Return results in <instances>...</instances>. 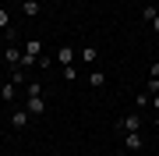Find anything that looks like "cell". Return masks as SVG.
<instances>
[{
	"instance_id": "cell-15",
	"label": "cell",
	"mask_w": 159,
	"mask_h": 156,
	"mask_svg": "<svg viewBox=\"0 0 159 156\" xmlns=\"http://www.w3.org/2000/svg\"><path fill=\"white\" fill-rule=\"evenodd\" d=\"M145 92H148V96H156V92H159V78H148V85H145Z\"/></svg>"
},
{
	"instance_id": "cell-7",
	"label": "cell",
	"mask_w": 159,
	"mask_h": 156,
	"mask_svg": "<svg viewBox=\"0 0 159 156\" xmlns=\"http://www.w3.org/2000/svg\"><path fill=\"white\" fill-rule=\"evenodd\" d=\"M21 50L29 53V57H43V43H39V39H29V43H25Z\"/></svg>"
},
{
	"instance_id": "cell-10",
	"label": "cell",
	"mask_w": 159,
	"mask_h": 156,
	"mask_svg": "<svg viewBox=\"0 0 159 156\" xmlns=\"http://www.w3.org/2000/svg\"><path fill=\"white\" fill-rule=\"evenodd\" d=\"M89 85L92 89H102V85H106V75H102V71H92V75H89Z\"/></svg>"
},
{
	"instance_id": "cell-12",
	"label": "cell",
	"mask_w": 159,
	"mask_h": 156,
	"mask_svg": "<svg viewBox=\"0 0 159 156\" xmlns=\"http://www.w3.org/2000/svg\"><path fill=\"white\" fill-rule=\"evenodd\" d=\"M11 29V14H7V7H0V32Z\"/></svg>"
},
{
	"instance_id": "cell-21",
	"label": "cell",
	"mask_w": 159,
	"mask_h": 156,
	"mask_svg": "<svg viewBox=\"0 0 159 156\" xmlns=\"http://www.w3.org/2000/svg\"><path fill=\"white\" fill-rule=\"evenodd\" d=\"M156 128H159V121H156Z\"/></svg>"
},
{
	"instance_id": "cell-5",
	"label": "cell",
	"mask_w": 159,
	"mask_h": 156,
	"mask_svg": "<svg viewBox=\"0 0 159 156\" xmlns=\"http://www.w3.org/2000/svg\"><path fill=\"white\" fill-rule=\"evenodd\" d=\"M124 149L138 153V149H142V135H138V131H127V135H124Z\"/></svg>"
},
{
	"instance_id": "cell-3",
	"label": "cell",
	"mask_w": 159,
	"mask_h": 156,
	"mask_svg": "<svg viewBox=\"0 0 159 156\" xmlns=\"http://www.w3.org/2000/svg\"><path fill=\"white\" fill-rule=\"evenodd\" d=\"M29 121H32V114H29L25 106H21V110H14V114H11V124L18 128V131H21V128H29Z\"/></svg>"
},
{
	"instance_id": "cell-16",
	"label": "cell",
	"mask_w": 159,
	"mask_h": 156,
	"mask_svg": "<svg viewBox=\"0 0 159 156\" xmlns=\"http://www.w3.org/2000/svg\"><path fill=\"white\" fill-rule=\"evenodd\" d=\"M148 103H152V96H148V92H138V99H134V106H148Z\"/></svg>"
},
{
	"instance_id": "cell-14",
	"label": "cell",
	"mask_w": 159,
	"mask_h": 156,
	"mask_svg": "<svg viewBox=\"0 0 159 156\" xmlns=\"http://www.w3.org/2000/svg\"><path fill=\"white\" fill-rule=\"evenodd\" d=\"M25 92H29V96H43V85H39V82H29V89H25Z\"/></svg>"
},
{
	"instance_id": "cell-8",
	"label": "cell",
	"mask_w": 159,
	"mask_h": 156,
	"mask_svg": "<svg viewBox=\"0 0 159 156\" xmlns=\"http://www.w3.org/2000/svg\"><path fill=\"white\" fill-rule=\"evenodd\" d=\"M21 53H25V50H18V46H11V50H4V60L11 64V68H18V60H21Z\"/></svg>"
},
{
	"instance_id": "cell-11",
	"label": "cell",
	"mask_w": 159,
	"mask_h": 156,
	"mask_svg": "<svg viewBox=\"0 0 159 156\" xmlns=\"http://www.w3.org/2000/svg\"><path fill=\"white\" fill-rule=\"evenodd\" d=\"M156 14H159V11H156V7H152V4H145V7H142V18H145V21H148V25H152V21H156Z\"/></svg>"
},
{
	"instance_id": "cell-2",
	"label": "cell",
	"mask_w": 159,
	"mask_h": 156,
	"mask_svg": "<svg viewBox=\"0 0 159 156\" xmlns=\"http://www.w3.org/2000/svg\"><path fill=\"white\" fill-rule=\"evenodd\" d=\"M117 128L120 131H138V128H142V114H127L124 121H117Z\"/></svg>"
},
{
	"instance_id": "cell-20",
	"label": "cell",
	"mask_w": 159,
	"mask_h": 156,
	"mask_svg": "<svg viewBox=\"0 0 159 156\" xmlns=\"http://www.w3.org/2000/svg\"><path fill=\"white\" fill-rule=\"evenodd\" d=\"M57 4H67V0H57Z\"/></svg>"
},
{
	"instance_id": "cell-6",
	"label": "cell",
	"mask_w": 159,
	"mask_h": 156,
	"mask_svg": "<svg viewBox=\"0 0 159 156\" xmlns=\"http://www.w3.org/2000/svg\"><path fill=\"white\" fill-rule=\"evenodd\" d=\"M14 92H18L14 82H4V85H0V99H4V103H14Z\"/></svg>"
},
{
	"instance_id": "cell-13",
	"label": "cell",
	"mask_w": 159,
	"mask_h": 156,
	"mask_svg": "<svg viewBox=\"0 0 159 156\" xmlns=\"http://www.w3.org/2000/svg\"><path fill=\"white\" fill-rule=\"evenodd\" d=\"M96 57H99V50H96V46H85V50H81V60H89V64H92Z\"/></svg>"
},
{
	"instance_id": "cell-18",
	"label": "cell",
	"mask_w": 159,
	"mask_h": 156,
	"mask_svg": "<svg viewBox=\"0 0 159 156\" xmlns=\"http://www.w3.org/2000/svg\"><path fill=\"white\" fill-rule=\"evenodd\" d=\"M152 32H156V35H159V14H156V21H152Z\"/></svg>"
},
{
	"instance_id": "cell-19",
	"label": "cell",
	"mask_w": 159,
	"mask_h": 156,
	"mask_svg": "<svg viewBox=\"0 0 159 156\" xmlns=\"http://www.w3.org/2000/svg\"><path fill=\"white\" fill-rule=\"evenodd\" d=\"M148 106H156V110H159V92H156V96H152V103H148Z\"/></svg>"
},
{
	"instance_id": "cell-4",
	"label": "cell",
	"mask_w": 159,
	"mask_h": 156,
	"mask_svg": "<svg viewBox=\"0 0 159 156\" xmlns=\"http://www.w3.org/2000/svg\"><path fill=\"white\" fill-rule=\"evenodd\" d=\"M57 64H60V68H71V64H74V50L71 46H57Z\"/></svg>"
},
{
	"instance_id": "cell-1",
	"label": "cell",
	"mask_w": 159,
	"mask_h": 156,
	"mask_svg": "<svg viewBox=\"0 0 159 156\" xmlns=\"http://www.w3.org/2000/svg\"><path fill=\"white\" fill-rule=\"evenodd\" d=\"M25 110H29L32 117H39V114H46V99L43 96H29L25 99Z\"/></svg>"
},
{
	"instance_id": "cell-17",
	"label": "cell",
	"mask_w": 159,
	"mask_h": 156,
	"mask_svg": "<svg viewBox=\"0 0 159 156\" xmlns=\"http://www.w3.org/2000/svg\"><path fill=\"white\" fill-rule=\"evenodd\" d=\"M148 78H159V60L152 64V68H148Z\"/></svg>"
},
{
	"instance_id": "cell-9",
	"label": "cell",
	"mask_w": 159,
	"mask_h": 156,
	"mask_svg": "<svg viewBox=\"0 0 159 156\" xmlns=\"http://www.w3.org/2000/svg\"><path fill=\"white\" fill-rule=\"evenodd\" d=\"M21 14L25 18H35V14H39V0H25V4H21Z\"/></svg>"
}]
</instances>
